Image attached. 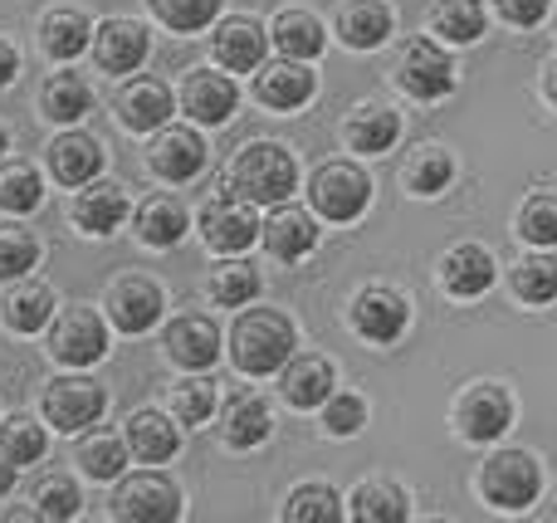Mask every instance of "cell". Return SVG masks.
<instances>
[{
    "mask_svg": "<svg viewBox=\"0 0 557 523\" xmlns=\"http://www.w3.org/2000/svg\"><path fill=\"white\" fill-rule=\"evenodd\" d=\"M137 225V240L152 245V250H172V245H182L186 225H191V215H186V206L176 201V196H152V201H143V211L133 215Z\"/></svg>",
    "mask_w": 557,
    "mask_h": 523,
    "instance_id": "f1b7e54d",
    "label": "cell"
},
{
    "mask_svg": "<svg viewBox=\"0 0 557 523\" xmlns=\"http://www.w3.org/2000/svg\"><path fill=\"white\" fill-rule=\"evenodd\" d=\"M15 74H20V54H15V45L0 35V88L15 84Z\"/></svg>",
    "mask_w": 557,
    "mask_h": 523,
    "instance_id": "f907efd6",
    "label": "cell"
},
{
    "mask_svg": "<svg viewBox=\"0 0 557 523\" xmlns=\"http://www.w3.org/2000/svg\"><path fill=\"white\" fill-rule=\"evenodd\" d=\"M15 475H20V465L5 456V450H0V499H5L10 489H15Z\"/></svg>",
    "mask_w": 557,
    "mask_h": 523,
    "instance_id": "816d5d0a",
    "label": "cell"
},
{
    "mask_svg": "<svg viewBox=\"0 0 557 523\" xmlns=\"http://www.w3.org/2000/svg\"><path fill=\"white\" fill-rule=\"evenodd\" d=\"M45 421L59 431H84L108 411V391L94 377H54L45 387Z\"/></svg>",
    "mask_w": 557,
    "mask_h": 523,
    "instance_id": "8fae6325",
    "label": "cell"
},
{
    "mask_svg": "<svg viewBox=\"0 0 557 523\" xmlns=\"http://www.w3.org/2000/svg\"><path fill=\"white\" fill-rule=\"evenodd\" d=\"M406 323H411V303H406L396 289H386V284H367V289L352 299V328L362 333L367 343H376V348L401 338Z\"/></svg>",
    "mask_w": 557,
    "mask_h": 523,
    "instance_id": "7c38bea8",
    "label": "cell"
},
{
    "mask_svg": "<svg viewBox=\"0 0 557 523\" xmlns=\"http://www.w3.org/2000/svg\"><path fill=\"white\" fill-rule=\"evenodd\" d=\"M396 137H401V117L386 103H357L352 117H347V147H352V152L382 157L396 147Z\"/></svg>",
    "mask_w": 557,
    "mask_h": 523,
    "instance_id": "83f0119b",
    "label": "cell"
},
{
    "mask_svg": "<svg viewBox=\"0 0 557 523\" xmlns=\"http://www.w3.org/2000/svg\"><path fill=\"white\" fill-rule=\"evenodd\" d=\"M455 426H460V436L474 440V446H494V440L513 426L509 387H499V382H474L460 397V407H455Z\"/></svg>",
    "mask_w": 557,
    "mask_h": 523,
    "instance_id": "ba28073f",
    "label": "cell"
},
{
    "mask_svg": "<svg viewBox=\"0 0 557 523\" xmlns=\"http://www.w3.org/2000/svg\"><path fill=\"white\" fill-rule=\"evenodd\" d=\"M123 436H127L133 460H143V465H166V460L182 450V426L166 421L162 411H133L127 426H123Z\"/></svg>",
    "mask_w": 557,
    "mask_h": 523,
    "instance_id": "603a6c76",
    "label": "cell"
},
{
    "mask_svg": "<svg viewBox=\"0 0 557 523\" xmlns=\"http://www.w3.org/2000/svg\"><path fill=\"white\" fill-rule=\"evenodd\" d=\"M450 176H455V157L445 147H421L411 157V166H406V186L416 196H441L450 186Z\"/></svg>",
    "mask_w": 557,
    "mask_h": 523,
    "instance_id": "b9f144b4",
    "label": "cell"
},
{
    "mask_svg": "<svg viewBox=\"0 0 557 523\" xmlns=\"http://www.w3.org/2000/svg\"><path fill=\"white\" fill-rule=\"evenodd\" d=\"M215 401H221L215 397V382H206V377H191L172 391V411H176L182 426H206L211 411H215Z\"/></svg>",
    "mask_w": 557,
    "mask_h": 523,
    "instance_id": "7dc6e473",
    "label": "cell"
},
{
    "mask_svg": "<svg viewBox=\"0 0 557 523\" xmlns=\"http://www.w3.org/2000/svg\"><path fill=\"white\" fill-rule=\"evenodd\" d=\"M318 94V74L308 69V59H274V64H260V74H255V98H260L264 108H274V113H294V108H304L308 98Z\"/></svg>",
    "mask_w": 557,
    "mask_h": 523,
    "instance_id": "5bb4252c",
    "label": "cell"
},
{
    "mask_svg": "<svg viewBox=\"0 0 557 523\" xmlns=\"http://www.w3.org/2000/svg\"><path fill=\"white\" fill-rule=\"evenodd\" d=\"M513 294H519L523 303H553L557 299V260L553 254H523L519 264H513Z\"/></svg>",
    "mask_w": 557,
    "mask_h": 523,
    "instance_id": "8d00e7d4",
    "label": "cell"
},
{
    "mask_svg": "<svg viewBox=\"0 0 557 523\" xmlns=\"http://www.w3.org/2000/svg\"><path fill=\"white\" fill-rule=\"evenodd\" d=\"M260 235L264 250L284 264H298L318 250V221L308 211H298V206H274V215L260 225Z\"/></svg>",
    "mask_w": 557,
    "mask_h": 523,
    "instance_id": "44dd1931",
    "label": "cell"
},
{
    "mask_svg": "<svg viewBox=\"0 0 557 523\" xmlns=\"http://www.w3.org/2000/svg\"><path fill=\"white\" fill-rule=\"evenodd\" d=\"M270 39L288 59H318L327 49L323 20H318L313 10H278L274 25H270Z\"/></svg>",
    "mask_w": 557,
    "mask_h": 523,
    "instance_id": "4dcf8cb0",
    "label": "cell"
},
{
    "mask_svg": "<svg viewBox=\"0 0 557 523\" xmlns=\"http://www.w3.org/2000/svg\"><path fill=\"white\" fill-rule=\"evenodd\" d=\"M0 450H5L15 465H35V460H45L49 436H45V426H39V421L10 416V421H0Z\"/></svg>",
    "mask_w": 557,
    "mask_h": 523,
    "instance_id": "7bdbcfd3",
    "label": "cell"
},
{
    "mask_svg": "<svg viewBox=\"0 0 557 523\" xmlns=\"http://www.w3.org/2000/svg\"><path fill=\"white\" fill-rule=\"evenodd\" d=\"M49 319H54V294H49V284H25V289H15L5 299V323L10 333H39L49 328Z\"/></svg>",
    "mask_w": 557,
    "mask_h": 523,
    "instance_id": "e575fe53",
    "label": "cell"
},
{
    "mask_svg": "<svg viewBox=\"0 0 557 523\" xmlns=\"http://www.w3.org/2000/svg\"><path fill=\"white\" fill-rule=\"evenodd\" d=\"M182 108L196 117V123L206 127H221L235 117V108H240V88H235L231 69H191L182 84Z\"/></svg>",
    "mask_w": 557,
    "mask_h": 523,
    "instance_id": "4fadbf2b",
    "label": "cell"
},
{
    "mask_svg": "<svg viewBox=\"0 0 557 523\" xmlns=\"http://www.w3.org/2000/svg\"><path fill=\"white\" fill-rule=\"evenodd\" d=\"M480 495L490 499L494 509H509V514H519V509L539 505V495H543V465L529 456V450H494V456L484 460V470H480Z\"/></svg>",
    "mask_w": 557,
    "mask_h": 523,
    "instance_id": "3957f363",
    "label": "cell"
},
{
    "mask_svg": "<svg viewBox=\"0 0 557 523\" xmlns=\"http://www.w3.org/2000/svg\"><path fill=\"white\" fill-rule=\"evenodd\" d=\"M103 172V142L88 133H59L49 142V176L59 186H88Z\"/></svg>",
    "mask_w": 557,
    "mask_h": 523,
    "instance_id": "7402d4cb",
    "label": "cell"
},
{
    "mask_svg": "<svg viewBox=\"0 0 557 523\" xmlns=\"http://www.w3.org/2000/svg\"><path fill=\"white\" fill-rule=\"evenodd\" d=\"M39 45H45L49 59L69 64V59H78L94 45V25H88L84 10H49L45 25H39Z\"/></svg>",
    "mask_w": 557,
    "mask_h": 523,
    "instance_id": "f546056e",
    "label": "cell"
},
{
    "mask_svg": "<svg viewBox=\"0 0 557 523\" xmlns=\"http://www.w3.org/2000/svg\"><path fill=\"white\" fill-rule=\"evenodd\" d=\"M45 201V182L29 162H0V211L10 215H29Z\"/></svg>",
    "mask_w": 557,
    "mask_h": 523,
    "instance_id": "d590c367",
    "label": "cell"
},
{
    "mask_svg": "<svg viewBox=\"0 0 557 523\" xmlns=\"http://www.w3.org/2000/svg\"><path fill=\"white\" fill-rule=\"evenodd\" d=\"M431 25H435V35H445L450 45H474V39L484 35V25H490V15H484L480 0H435Z\"/></svg>",
    "mask_w": 557,
    "mask_h": 523,
    "instance_id": "836d02e7",
    "label": "cell"
},
{
    "mask_svg": "<svg viewBox=\"0 0 557 523\" xmlns=\"http://www.w3.org/2000/svg\"><path fill=\"white\" fill-rule=\"evenodd\" d=\"M127 191L117 182H88L74 201V225L84 235H113L127 221Z\"/></svg>",
    "mask_w": 557,
    "mask_h": 523,
    "instance_id": "d4e9b609",
    "label": "cell"
},
{
    "mask_svg": "<svg viewBox=\"0 0 557 523\" xmlns=\"http://www.w3.org/2000/svg\"><path fill=\"white\" fill-rule=\"evenodd\" d=\"M396 84L416 103H435V98H445L455 88V59L435 39H411L401 49V59H396Z\"/></svg>",
    "mask_w": 557,
    "mask_h": 523,
    "instance_id": "8992f818",
    "label": "cell"
},
{
    "mask_svg": "<svg viewBox=\"0 0 557 523\" xmlns=\"http://www.w3.org/2000/svg\"><path fill=\"white\" fill-rule=\"evenodd\" d=\"M49 352L64 368H94L108 352V328L94 309H64L49 319Z\"/></svg>",
    "mask_w": 557,
    "mask_h": 523,
    "instance_id": "9c48e42d",
    "label": "cell"
},
{
    "mask_svg": "<svg viewBox=\"0 0 557 523\" xmlns=\"http://www.w3.org/2000/svg\"><path fill=\"white\" fill-rule=\"evenodd\" d=\"M284 519L288 523H337L343 519V499L333 485H298L284 499Z\"/></svg>",
    "mask_w": 557,
    "mask_h": 523,
    "instance_id": "f35d334b",
    "label": "cell"
},
{
    "mask_svg": "<svg viewBox=\"0 0 557 523\" xmlns=\"http://www.w3.org/2000/svg\"><path fill=\"white\" fill-rule=\"evenodd\" d=\"M519 235L533 245V250H553L557 245V196H529L519 206Z\"/></svg>",
    "mask_w": 557,
    "mask_h": 523,
    "instance_id": "ee69618b",
    "label": "cell"
},
{
    "mask_svg": "<svg viewBox=\"0 0 557 523\" xmlns=\"http://www.w3.org/2000/svg\"><path fill=\"white\" fill-rule=\"evenodd\" d=\"M39 108H45L49 123H78V117L94 108V88H88L84 74H54L45 84V94H39Z\"/></svg>",
    "mask_w": 557,
    "mask_h": 523,
    "instance_id": "1f68e13d",
    "label": "cell"
},
{
    "mask_svg": "<svg viewBox=\"0 0 557 523\" xmlns=\"http://www.w3.org/2000/svg\"><path fill=\"white\" fill-rule=\"evenodd\" d=\"M10 152V133H5V127H0V157H5Z\"/></svg>",
    "mask_w": 557,
    "mask_h": 523,
    "instance_id": "db71d44e",
    "label": "cell"
},
{
    "mask_svg": "<svg viewBox=\"0 0 557 523\" xmlns=\"http://www.w3.org/2000/svg\"><path fill=\"white\" fill-rule=\"evenodd\" d=\"M211 294L221 309H245V303L260 299V270L250 260H231L211 274Z\"/></svg>",
    "mask_w": 557,
    "mask_h": 523,
    "instance_id": "74e56055",
    "label": "cell"
},
{
    "mask_svg": "<svg viewBox=\"0 0 557 523\" xmlns=\"http://www.w3.org/2000/svg\"><path fill=\"white\" fill-rule=\"evenodd\" d=\"M201 240L211 254H240L260 240V215L245 196H211L201 211Z\"/></svg>",
    "mask_w": 557,
    "mask_h": 523,
    "instance_id": "52a82bcc",
    "label": "cell"
},
{
    "mask_svg": "<svg viewBox=\"0 0 557 523\" xmlns=\"http://www.w3.org/2000/svg\"><path fill=\"white\" fill-rule=\"evenodd\" d=\"M162 309H166V294H162V284L147 279V274H127V279H117L113 289H108V323H113L117 333H127V338L157 328Z\"/></svg>",
    "mask_w": 557,
    "mask_h": 523,
    "instance_id": "30bf717a",
    "label": "cell"
},
{
    "mask_svg": "<svg viewBox=\"0 0 557 523\" xmlns=\"http://www.w3.org/2000/svg\"><path fill=\"white\" fill-rule=\"evenodd\" d=\"M264 49H270V29H260L255 20H225L215 29V59L231 74H250L264 64Z\"/></svg>",
    "mask_w": 557,
    "mask_h": 523,
    "instance_id": "4316f807",
    "label": "cell"
},
{
    "mask_svg": "<svg viewBox=\"0 0 557 523\" xmlns=\"http://www.w3.org/2000/svg\"><path fill=\"white\" fill-rule=\"evenodd\" d=\"M392 29H396V15L386 0H347L337 10V39L347 49H376L392 39Z\"/></svg>",
    "mask_w": 557,
    "mask_h": 523,
    "instance_id": "cb8c5ba5",
    "label": "cell"
},
{
    "mask_svg": "<svg viewBox=\"0 0 557 523\" xmlns=\"http://www.w3.org/2000/svg\"><path fill=\"white\" fill-rule=\"evenodd\" d=\"M308 201H313V211L323 221L352 225L372 206V182H367V172L357 162H323L313 172V182H308Z\"/></svg>",
    "mask_w": 557,
    "mask_h": 523,
    "instance_id": "277c9868",
    "label": "cell"
},
{
    "mask_svg": "<svg viewBox=\"0 0 557 523\" xmlns=\"http://www.w3.org/2000/svg\"><path fill=\"white\" fill-rule=\"evenodd\" d=\"M231 191L250 206H284L298 191V162L284 142H250L240 147L231 166Z\"/></svg>",
    "mask_w": 557,
    "mask_h": 523,
    "instance_id": "7a4b0ae2",
    "label": "cell"
},
{
    "mask_svg": "<svg viewBox=\"0 0 557 523\" xmlns=\"http://www.w3.org/2000/svg\"><path fill=\"white\" fill-rule=\"evenodd\" d=\"M221 5L225 0H152V15L176 35H201V29L215 25Z\"/></svg>",
    "mask_w": 557,
    "mask_h": 523,
    "instance_id": "60d3db41",
    "label": "cell"
},
{
    "mask_svg": "<svg viewBox=\"0 0 557 523\" xmlns=\"http://www.w3.org/2000/svg\"><path fill=\"white\" fill-rule=\"evenodd\" d=\"M147 49H152V39H147V29L137 20H103L94 29V59L103 74H133V69H143Z\"/></svg>",
    "mask_w": 557,
    "mask_h": 523,
    "instance_id": "d6986e66",
    "label": "cell"
},
{
    "mask_svg": "<svg viewBox=\"0 0 557 523\" xmlns=\"http://www.w3.org/2000/svg\"><path fill=\"white\" fill-rule=\"evenodd\" d=\"M543 88H548V98H553V103H557V59H553V64H548V74H543Z\"/></svg>",
    "mask_w": 557,
    "mask_h": 523,
    "instance_id": "f5cc1de1",
    "label": "cell"
},
{
    "mask_svg": "<svg viewBox=\"0 0 557 523\" xmlns=\"http://www.w3.org/2000/svg\"><path fill=\"white\" fill-rule=\"evenodd\" d=\"M176 113V98L162 78H127L117 94V117L127 133H157L166 127V117Z\"/></svg>",
    "mask_w": 557,
    "mask_h": 523,
    "instance_id": "ac0fdd59",
    "label": "cell"
},
{
    "mask_svg": "<svg viewBox=\"0 0 557 523\" xmlns=\"http://www.w3.org/2000/svg\"><path fill=\"white\" fill-rule=\"evenodd\" d=\"M323 426L327 436H357L367 426V401L352 397V391H333L323 401Z\"/></svg>",
    "mask_w": 557,
    "mask_h": 523,
    "instance_id": "c3c4849f",
    "label": "cell"
},
{
    "mask_svg": "<svg viewBox=\"0 0 557 523\" xmlns=\"http://www.w3.org/2000/svg\"><path fill=\"white\" fill-rule=\"evenodd\" d=\"M39 264V240L20 225H0V279H25Z\"/></svg>",
    "mask_w": 557,
    "mask_h": 523,
    "instance_id": "bcb514c9",
    "label": "cell"
},
{
    "mask_svg": "<svg viewBox=\"0 0 557 523\" xmlns=\"http://www.w3.org/2000/svg\"><path fill=\"white\" fill-rule=\"evenodd\" d=\"M127 436H88L84 446H78V465H84L88 480H123V465H127Z\"/></svg>",
    "mask_w": 557,
    "mask_h": 523,
    "instance_id": "ab89813d",
    "label": "cell"
},
{
    "mask_svg": "<svg viewBox=\"0 0 557 523\" xmlns=\"http://www.w3.org/2000/svg\"><path fill=\"white\" fill-rule=\"evenodd\" d=\"M278 391H284L288 407L313 411L337 391V372H333V362L318 358V352H298V358H288L284 368H278Z\"/></svg>",
    "mask_w": 557,
    "mask_h": 523,
    "instance_id": "e0dca14e",
    "label": "cell"
},
{
    "mask_svg": "<svg viewBox=\"0 0 557 523\" xmlns=\"http://www.w3.org/2000/svg\"><path fill=\"white\" fill-rule=\"evenodd\" d=\"M274 431V416H270V401L255 397V391H240V397L225 401V416H221V436L225 446L235 450H255L264 446Z\"/></svg>",
    "mask_w": 557,
    "mask_h": 523,
    "instance_id": "484cf974",
    "label": "cell"
},
{
    "mask_svg": "<svg viewBox=\"0 0 557 523\" xmlns=\"http://www.w3.org/2000/svg\"><path fill=\"white\" fill-rule=\"evenodd\" d=\"M494 5H499V15L509 20V25L533 29L543 15H548V5H553V0H494Z\"/></svg>",
    "mask_w": 557,
    "mask_h": 523,
    "instance_id": "681fc988",
    "label": "cell"
},
{
    "mask_svg": "<svg viewBox=\"0 0 557 523\" xmlns=\"http://www.w3.org/2000/svg\"><path fill=\"white\" fill-rule=\"evenodd\" d=\"M162 348L182 372H206L221 362V328H215L206 313H182V319L166 328Z\"/></svg>",
    "mask_w": 557,
    "mask_h": 523,
    "instance_id": "2e32d148",
    "label": "cell"
},
{
    "mask_svg": "<svg viewBox=\"0 0 557 523\" xmlns=\"http://www.w3.org/2000/svg\"><path fill=\"white\" fill-rule=\"evenodd\" d=\"M494 274H499V264H494V254L484 245H455L441 260V284L450 299H480V294H490Z\"/></svg>",
    "mask_w": 557,
    "mask_h": 523,
    "instance_id": "ffe728a7",
    "label": "cell"
},
{
    "mask_svg": "<svg viewBox=\"0 0 557 523\" xmlns=\"http://www.w3.org/2000/svg\"><path fill=\"white\" fill-rule=\"evenodd\" d=\"M147 162H152V172L162 176V182L186 186L206 172V137L196 133V127H162L152 152H147Z\"/></svg>",
    "mask_w": 557,
    "mask_h": 523,
    "instance_id": "9a60e30c",
    "label": "cell"
},
{
    "mask_svg": "<svg viewBox=\"0 0 557 523\" xmlns=\"http://www.w3.org/2000/svg\"><path fill=\"white\" fill-rule=\"evenodd\" d=\"M298 352V328L278 309H245L231 328V362L245 377H270Z\"/></svg>",
    "mask_w": 557,
    "mask_h": 523,
    "instance_id": "6da1fadb",
    "label": "cell"
},
{
    "mask_svg": "<svg viewBox=\"0 0 557 523\" xmlns=\"http://www.w3.org/2000/svg\"><path fill=\"white\" fill-rule=\"evenodd\" d=\"M347 505H352L357 523H406V519H411L406 495L396 485H386V480H367V485H357Z\"/></svg>",
    "mask_w": 557,
    "mask_h": 523,
    "instance_id": "d6a6232c",
    "label": "cell"
},
{
    "mask_svg": "<svg viewBox=\"0 0 557 523\" xmlns=\"http://www.w3.org/2000/svg\"><path fill=\"white\" fill-rule=\"evenodd\" d=\"M78 509H84V495H78L74 480L49 475V480H39L35 485V519L64 523V519H78Z\"/></svg>",
    "mask_w": 557,
    "mask_h": 523,
    "instance_id": "f6af8a7d",
    "label": "cell"
},
{
    "mask_svg": "<svg viewBox=\"0 0 557 523\" xmlns=\"http://www.w3.org/2000/svg\"><path fill=\"white\" fill-rule=\"evenodd\" d=\"M113 519H123V523H176L182 519V489H176L162 470L127 475L113 495Z\"/></svg>",
    "mask_w": 557,
    "mask_h": 523,
    "instance_id": "5b68a950",
    "label": "cell"
}]
</instances>
